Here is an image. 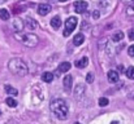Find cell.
<instances>
[{"label": "cell", "mask_w": 134, "mask_h": 124, "mask_svg": "<svg viewBox=\"0 0 134 124\" xmlns=\"http://www.w3.org/2000/svg\"><path fill=\"white\" fill-rule=\"evenodd\" d=\"M49 109L53 113V115H56L57 119H60V120L66 119L69 110H68V105H66V102L64 100H61V98L52 100L51 103H49Z\"/></svg>", "instance_id": "cell-1"}, {"label": "cell", "mask_w": 134, "mask_h": 124, "mask_svg": "<svg viewBox=\"0 0 134 124\" xmlns=\"http://www.w3.org/2000/svg\"><path fill=\"white\" fill-rule=\"evenodd\" d=\"M8 69L12 74L18 75V76H25L29 73V69H27V65L25 63V61L22 58H17V57L12 58L8 62Z\"/></svg>", "instance_id": "cell-2"}, {"label": "cell", "mask_w": 134, "mask_h": 124, "mask_svg": "<svg viewBox=\"0 0 134 124\" xmlns=\"http://www.w3.org/2000/svg\"><path fill=\"white\" fill-rule=\"evenodd\" d=\"M18 39L22 41V44H24L25 47H27V48H34V47H37L38 43H39V38H38L35 34H33V32L24 34V35H22L21 38H18Z\"/></svg>", "instance_id": "cell-3"}, {"label": "cell", "mask_w": 134, "mask_h": 124, "mask_svg": "<svg viewBox=\"0 0 134 124\" xmlns=\"http://www.w3.org/2000/svg\"><path fill=\"white\" fill-rule=\"evenodd\" d=\"M77 22H78V19H77L76 17H69V18L65 21V30H64V32H63V35H64L65 38L69 36L72 31H74V29L77 27Z\"/></svg>", "instance_id": "cell-4"}, {"label": "cell", "mask_w": 134, "mask_h": 124, "mask_svg": "<svg viewBox=\"0 0 134 124\" xmlns=\"http://www.w3.org/2000/svg\"><path fill=\"white\" fill-rule=\"evenodd\" d=\"M24 27H25V22H24L22 19H20V18H14V19L12 21V30L14 31V34L21 32V31L24 30Z\"/></svg>", "instance_id": "cell-5"}, {"label": "cell", "mask_w": 134, "mask_h": 124, "mask_svg": "<svg viewBox=\"0 0 134 124\" xmlns=\"http://www.w3.org/2000/svg\"><path fill=\"white\" fill-rule=\"evenodd\" d=\"M87 6H89V3H87V1H83V0L76 1V3H74V12H76V13H80V14H81V13L86 12Z\"/></svg>", "instance_id": "cell-6"}, {"label": "cell", "mask_w": 134, "mask_h": 124, "mask_svg": "<svg viewBox=\"0 0 134 124\" xmlns=\"http://www.w3.org/2000/svg\"><path fill=\"white\" fill-rule=\"evenodd\" d=\"M85 93H86V87H85V84H77V85L74 87V97H76L77 100H81V98L85 96Z\"/></svg>", "instance_id": "cell-7"}, {"label": "cell", "mask_w": 134, "mask_h": 124, "mask_svg": "<svg viewBox=\"0 0 134 124\" xmlns=\"http://www.w3.org/2000/svg\"><path fill=\"white\" fill-rule=\"evenodd\" d=\"M63 85H64V89H65L66 92H70L72 85H73V78H72V75H66V76H64Z\"/></svg>", "instance_id": "cell-8"}, {"label": "cell", "mask_w": 134, "mask_h": 124, "mask_svg": "<svg viewBox=\"0 0 134 124\" xmlns=\"http://www.w3.org/2000/svg\"><path fill=\"white\" fill-rule=\"evenodd\" d=\"M51 12V5L49 4H39L38 5V13L41 16H47Z\"/></svg>", "instance_id": "cell-9"}, {"label": "cell", "mask_w": 134, "mask_h": 124, "mask_svg": "<svg viewBox=\"0 0 134 124\" xmlns=\"http://www.w3.org/2000/svg\"><path fill=\"white\" fill-rule=\"evenodd\" d=\"M107 76H108V80L109 83H117L119 82V73L117 71H115V70H109L108 71V74H107Z\"/></svg>", "instance_id": "cell-10"}, {"label": "cell", "mask_w": 134, "mask_h": 124, "mask_svg": "<svg viewBox=\"0 0 134 124\" xmlns=\"http://www.w3.org/2000/svg\"><path fill=\"white\" fill-rule=\"evenodd\" d=\"M25 25H26V27H27V29H30V30H35V29L38 27L37 21H35L34 18H30V17L25 19Z\"/></svg>", "instance_id": "cell-11"}, {"label": "cell", "mask_w": 134, "mask_h": 124, "mask_svg": "<svg viewBox=\"0 0 134 124\" xmlns=\"http://www.w3.org/2000/svg\"><path fill=\"white\" fill-rule=\"evenodd\" d=\"M51 26H52V29H55V30L60 29V26H61V18H60L59 16H55V17L51 19Z\"/></svg>", "instance_id": "cell-12"}, {"label": "cell", "mask_w": 134, "mask_h": 124, "mask_svg": "<svg viewBox=\"0 0 134 124\" xmlns=\"http://www.w3.org/2000/svg\"><path fill=\"white\" fill-rule=\"evenodd\" d=\"M87 63H89V58L87 57H82L81 60H78V61H76V67H78V69H83V67H86L87 66Z\"/></svg>", "instance_id": "cell-13"}, {"label": "cell", "mask_w": 134, "mask_h": 124, "mask_svg": "<svg viewBox=\"0 0 134 124\" xmlns=\"http://www.w3.org/2000/svg\"><path fill=\"white\" fill-rule=\"evenodd\" d=\"M85 41V36H83V34H77V35H74V39H73V44L74 45H81L82 43Z\"/></svg>", "instance_id": "cell-14"}, {"label": "cell", "mask_w": 134, "mask_h": 124, "mask_svg": "<svg viewBox=\"0 0 134 124\" xmlns=\"http://www.w3.org/2000/svg\"><path fill=\"white\" fill-rule=\"evenodd\" d=\"M5 92H7V94H9V96H12V97H16V96L18 94V90H17L16 88L8 85V84L5 85Z\"/></svg>", "instance_id": "cell-15"}, {"label": "cell", "mask_w": 134, "mask_h": 124, "mask_svg": "<svg viewBox=\"0 0 134 124\" xmlns=\"http://www.w3.org/2000/svg\"><path fill=\"white\" fill-rule=\"evenodd\" d=\"M124 32L122 31H116L113 35H112V41H115V43H119V41H121L124 39Z\"/></svg>", "instance_id": "cell-16"}, {"label": "cell", "mask_w": 134, "mask_h": 124, "mask_svg": "<svg viewBox=\"0 0 134 124\" xmlns=\"http://www.w3.org/2000/svg\"><path fill=\"white\" fill-rule=\"evenodd\" d=\"M42 80L46 83H51L53 80V74L52 73H49V71H46L42 74Z\"/></svg>", "instance_id": "cell-17"}, {"label": "cell", "mask_w": 134, "mask_h": 124, "mask_svg": "<svg viewBox=\"0 0 134 124\" xmlns=\"http://www.w3.org/2000/svg\"><path fill=\"white\" fill-rule=\"evenodd\" d=\"M70 63L69 62H63V63H60V66H59V73H66V71H69L70 70Z\"/></svg>", "instance_id": "cell-18"}, {"label": "cell", "mask_w": 134, "mask_h": 124, "mask_svg": "<svg viewBox=\"0 0 134 124\" xmlns=\"http://www.w3.org/2000/svg\"><path fill=\"white\" fill-rule=\"evenodd\" d=\"M0 18L3 21H8L10 18V13L8 9H0Z\"/></svg>", "instance_id": "cell-19"}, {"label": "cell", "mask_w": 134, "mask_h": 124, "mask_svg": "<svg viewBox=\"0 0 134 124\" xmlns=\"http://www.w3.org/2000/svg\"><path fill=\"white\" fill-rule=\"evenodd\" d=\"M125 75L126 78H129L130 80H134V66H129L125 71Z\"/></svg>", "instance_id": "cell-20"}, {"label": "cell", "mask_w": 134, "mask_h": 124, "mask_svg": "<svg viewBox=\"0 0 134 124\" xmlns=\"http://www.w3.org/2000/svg\"><path fill=\"white\" fill-rule=\"evenodd\" d=\"M5 103H7L9 107H16V106H17V101H16L14 98H12V96L5 100Z\"/></svg>", "instance_id": "cell-21"}, {"label": "cell", "mask_w": 134, "mask_h": 124, "mask_svg": "<svg viewBox=\"0 0 134 124\" xmlns=\"http://www.w3.org/2000/svg\"><path fill=\"white\" fill-rule=\"evenodd\" d=\"M98 103H99V106L105 107V106H108L109 101H108V98H105V97H100V98H99V101H98Z\"/></svg>", "instance_id": "cell-22"}, {"label": "cell", "mask_w": 134, "mask_h": 124, "mask_svg": "<svg viewBox=\"0 0 134 124\" xmlns=\"http://www.w3.org/2000/svg\"><path fill=\"white\" fill-rule=\"evenodd\" d=\"M126 16H129V17H134V4L128 5V8H126Z\"/></svg>", "instance_id": "cell-23"}, {"label": "cell", "mask_w": 134, "mask_h": 124, "mask_svg": "<svg viewBox=\"0 0 134 124\" xmlns=\"http://www.w3.org/2000/svg\"><path fill=\"white\" fill-rule=\"evenodd\" d=\"M128 54H129L130 57H134V45H130V47H129V49H128Z\"/></svg>", "instance_id": "cell-24"}, {"label": "cell", "mask_w": 134, "mask_h": 124, "mask_svg": "<svg viewBox=\"0 0 134 124\" xmlns=\"http://www.w3.org/2000/svg\"><path fill=\"white\" fill-rule=\"evenodd\" d=\"M92 80H94L92 74H91V73H89V74H87V76H86V82L89 83V84H91V83H92Z\"/></svg>", "instance_id": "cell-25"}, {"label": "cell", "mask_w": 134, "mask_h": 124, "mask_svg": "<svg viewBox=\"0 0 134 124\" xmlns=\"http://www.w3.org/2000/svg\"><path fill=\"white\" fill-rule=\"evenodd\" d=\"M128 36H129V39H130V40H134V27L129 30V34H128Z\"/></svg>", "instance_id": "cell-26"}, {"label": "cell", "mask_w": 134, "mask_h": 124, "mask_svg": "<svg viewBox=\"0 0 134 124\" xmlns=\"http://www.w3.org/2000/svg\"><path fill=\"white\" fill-rule=\"evenodd\" d=\"M92 18H94V19H98V18H99V12H98V10H94V12H92Z\"/></svg>", "instance_id": "cell-27"}, {"label": "cell", "mask_w": 134, "mask_h": 124, "mask_svg": "<svg viewBox=\"0 0 134 124\" xmlns=\"http://www.w3.org/2000/svg\"><path fill=\"white\" fill-rule=\"evenodd\" d=\"M122 3H125L126 5H130V4H134V0H121Z\"/></svg>", "instance_id": "cell-28"}, {"label": "cell", "mask_w": 134, "mask_h": 124, "mask_svg": "<svg viewBox=\"0 0 134 124\" xmlns=\"http://www.w3.org/2000/svg\"><path fill=\"white\" fill-rule=\"evenodd\" d=\"M8 0H0V4H3V3H7Z\"/></svg>", "instance_id": "cell-29"}, {"label": "cell", "mask_w": 134, "mask_h": 124, "mask_svg": "<svg viewBox=\"0 0 134 124\" xmlns=\"http://www.w3.org/2000/svg\"><path fill=\"white\" fill-rule=\"evenodd\" d=\"M21 1H25V0H21Z\"/></svg>", "instance_id": "cell-30"}, {"label": "cell", "mask_w": 134, "mask_h": 124, "mask_svg": "<svg viewBox=\"0 0 134 124\" xmlns=\"http://www.w3.org/2000/svg\"><path fill=\"white\" fill-rule=\"evenodd\" d=\"M0 115H1V111H0Z\"/></svg>", "instance_id": "cell-31"}]
</instances>
